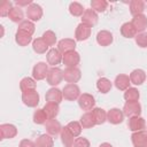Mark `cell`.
I'll use <instances>...</instances> for the list:
<instances>
[{"label": "cell", "mask_w": 147, "mask_h": 147, "mask_svg": "<svg viewBox=\"0 0 147 147\" xmlns=\"http://www.w3.org/2000/svg\"><path fill=\"white\" fill-rule=\"evenodd\" d=\"M145 10V2L141 0H132L130 2V13L132 16L142 14Z\"/></svg>", "instance_id": "28"}, {"label": "cell", "mask_w": 147, "mask_h": 147, "mask_svg": "<svg viewBox=\"0 0 147 147\" xmlns=\"http://www.w3.org/2000/svg\"><path fill=\"white\" fill-rule=\"evenodd\" d=\"M113 40H114L113 34L107 30H101L96 33V42L102 47H107L111 45Z\"/></svg>", "instance_id": "19"}, {"label": "cell", "mask_w": 147, "mask_h": 147, "mask_svg": "<svg viewBox=\"0 0 147 147\" xmlns=\"http://www.w3.org/2000/svg\"><path fill=\"white\" fill-rule=\"evenodd\" d=\"M41 38L44 39V41L47 44L48 47H49V46H54L55 42H56V34H55L52 30H47V31H45Z\"/></svg>", "instance_id": "42"}, {"label": "cell", "mask_w": 147, "mask_h": 147, "mask_svg": "<svg viewBox=\"0 0 147 147\" xmlns=\"http://www.w3.org/2000/svg\"><path fill=\"white\" fill-rule=\"evenodd\" d=\"M17 134V127L14 124L5 123L0 125V139H11Z\"/></svg>", "instance_id": "9"}, {"label": "cell", "mask_w": 147, "mask_h": 147, "mask_svg": "<svg viewBox=\"0 0 147 147\" xmlns=\"http://www.w3.org/2000/svg\"><path fill=\"white\" fill-rule=\"evenodd\" d=\"M48 70L49 69L45 62H38L37 64H34L32 69V78L34 80H42L44 78L47 77Z\"/></svg>", "instance_id": "7"}, {"label": "cell", "mask_w": 147, "mask_h": 147, "mask_svg": "<svg viewBox=\"0 0 147 147\" xmlns=\"http://www.w3.org/2000/svg\"><path fill=\"white\" fill-rule=\"evenodd\" d=\"M15 41L18 46H28L31 41H32V36L25 33V32H21V31H16V34H15Z\"/></svg>", "instance_id": "30"}, {"label": "cell", "mask_w": 147, "mask_h": 147, "mask_svg": "<svg viewBox=\"0 0 147 147\" xmlns=\"http://www.w3.org/2000/svg\"><path fill=\"white\" fill-rule=\"evenodd\" d=\"M98 14L93 10V9H85L83 16H82V23L88 25L90 28L94 26L96 23H98Z\"/></svg>", "instance_id": "17"}, {"label": "cell", "mask_w": 147, "mask_h": 147, "mask_svg": "<svg viewBox=\"0 0 147 147\" xmlns=\"http://www.w3.org/2000/svg\"><path fill=\"white\" fill-rule=\"evenodd\" d=\"M11 8H13L11 2L8 1V0H5V1L1 3V6H0V16H1V17L8 16V14H9V11H10Z\"/></svg>", "instance_id": "44"}, {"label": "cell", "mask_w": 147, "mask_h": 147, "mask_svg": "<svg viewBox=\"0 0 147 147\" xmlns=\"http://www.w3.org/2000/svg\"><path fill=\"white\" fill-rule=\"evenodd\" d=\"M79 123H80L83 129H91L94 125H96L95 124V119H94L93 114H92V110L91 111H86L85 114H83L82 117H80V122Z\"/></svg>", "instance_id": "27"}, {"label": "cell", "mask_w": 147, "mask_h": 147, "mask_svg": "<svg viewBox=\"0 0 147 147\" xmlns=\"http://www.w3.org/2000/svg\"><path fill=\"white\" fill-rule=\"evenodd\" d=\"M63 79V70H61L57 67H52L48 70L46 80L51 86H56L59 85Z\"/></svg>", "instance_id": "1"}, {"label": "cell", "mask_w": 147, "mask_h": 147, "mask_svg": "<svg viewBox=\"0 0 147 147\" xmlns=\"http://www.w3.org/2000/svg\"><path fill=\"white\" fill-rule=\"evenodd\" d=\"M45 129H46L47 134H49L51 137H56L62 131V126H61L60 122L55 118L47 119V122L45 123Z\"/></svg>", "instance_id": "10"}, {"label": "cell", "mask_w": 147, "mask_h": 147, "mask_svg": "<svg viewBox=\"0 0 147 147\" xmlns=\"http://www.w3.org/2000/svg\"><path fill=\"white\" fill-rule=\"evenodd\" d=\"M47 119H48V117L45 114L44 109H37L33 113V122L36 124H45L47 122Z\"/></svg>", "instance_id": "41"}, {"label": "cell", "mask_w": 147, "mask_h": 147, "mask_svg": "<svg viewBox=\"0 0 147 147\" xmlns=\"http://www.w3.org/2000/svg\"><path fill=\"white\" fill-rule=\"evenodd\" d=\"M123 114L125 116H127L129 118L130 117L140 116V114H141V105L138 101H132V102L126 101L124 107H123Z\"/></svg>", "instance_id": "3"}, {"label": "cell", "mask_w": 147, "mask_h": 147, "mask_svg": "<svg viewBox=\"0 0 147 147\" xmlns=\"http://www.w3.org/2000/svg\"><path fill=\"white\" fill-rule=\"evenodd\" d=\"M114 84L116 86L117 90L119 91H126L129 87H130V77L127 75H124V74H119L116 76L115 80H114Z\"/></svg>", "instance_id": "23"}, {"label": "cell", "mask_w": 147, "mask_h": 147, "mask_svg": "<svg viewBox=\"0 0 147 147\" xmlns=\"http://www.w3.org/2000/svg\"><path fill=\"white\" fill-rule=\"evenodd\" d=\"M62 62H63V64L67 65V68H76L80 62V55L76 51L68 52V53L63 54Z\"/></svg>", "instance_id": "4"}, {"label": "cell", "mask_w": 147, "mask_h": 147, "mask_svg": "<svg viewBox=\"0 0 147 147\" xmlns=\"http://www.w3.org/2000/svg\"><path fill=\"white\" fill-rule=\"evenodd\" d=\"M32 48L37 54H44L46 52H48V46L47 44L44 41L42 38H37L32 41Z\"/></svg>", "instance_id": "32"}, {"label": "cell", "mask_w": 147, "mask_h": 147, "mask_svg": "<svg viewBox=\"0 0 147 147\" xmlns=\"http://www.w3.org/2000/svg\"><path fill=\"white\" fill-rule=\"evenodd\" d=\"M92 114H93V117L95 119V124L96 125H101L107 121V113L102 108H98V107L93 108L92 109Z\"/></svg>", "instance_id": "33"}, {"label": "cell", "mask_w": 147, "mask_h": 147, "mask_svg": "<svg viewBox=\"0 0 147 147\" xmlns=\"http://www.w3.org/2000/svg\"><path fill=\"white\" fill-rule=\"evenodd\" d=\"M18 147H36V144L30 139H23L21 140Z\"/></svg>", "instance_id": "46"}, {"label": "cell", "mask_w": 147, "mask_h": 147, "mask_svg": "<svg viewBox=\"0 0 147 147\" xmlns=\"http://www.w3.org/2000/svg\"><path fill=\"white\" fill-rule=\"evenodd\" d=\"M134 39H136V44L139 47H141V48H146L147 47V33L146 32L138 33Z\"/></svg>", "instance_id": "43"}, {"label": "cell", "mask_w": 147, "mask_h": 147, "mask_svg": "<svg viewBox=\"0 0 147 147\" xmlns=\"http://www.w3.org/2000/svg\"><path fill=\"white\" fill-rule=\"evenodd\" d=\"M124 99L129 102H132V101H138L139 98H140V93L139 91L136 88V87H129L125 92H124Z\"/></svg>", "instance_id": "37"}, {"label": "cell", "mask_w": 147, "mask_h": 147, "mask_svg": "<svg viewBox=\"0 0 147 147\" xmlns=\"http://www.w3.org/2000/svg\"><path fill=\"white\" fill-rule=\"evenodd\" d=\"M34 28H36V26H34V24H33L32 21H30V20H24L23 22H21V23L18 24V29H17V31L25 32V33L32 36L33 32H34Z\"/></svg>", "instance_id": "36"}, {"label": "cell", "mask_w": 147, "mask_h": 147, "mask_svg": "<svg viewBox=\"0 0 147 147\" xmlns=\"http://www.w3.org/2000/svg\"><path fill=\"white\" fill-rule=\"evenodd\" d=\"M131 141L134 147H146L147 146V132L146 131L133 132L131 136Z\"/></svg>", "instance_id": "16"}, {"label": "cell", "mask_w": 147, "mask_h": 147, "mask_svg": "<svg viewBox=\"0 0 147 147\" xmlns=\"http://www.w3.org/2000/svg\"><path fill=\"white\" fill-rule=\"evenodd\" d=\"M45 99L47 102H54V103H60L63 99V93L61 90L56 87H52L46 92Z\"/></svg>", "instance_id": "20"}, {"label": "cell", "mask_w": 147, "mask_h": 147, "mask_svg": "<svg viewBox=\"0 0 147 147\" xmlns=\"http://www.w3.org/2000/svg\"><path fill=\"white\" fill-rule=\"evenodd\" d=\"M99 147H113V145H110L109 142H102Z\"/></svg>", "instance_id": "48"}, {"label": "cell", "mask_w": 147, "mask_h": 147, "mask_svg": "<svg viewBox=\"0 0 147 147\" xmlns=\"http://www.w3.org/2000/svg\"><path fill=\"white\" fill-rule=\"evenodd\" d=\"M46 59H47L48 64H51L52 67H55V65L61 63V61L63 59V55L57 48H51L46 54Z\"/></svg>", "instance_id": "14"}, {"label": "cell", "mask_w": 147, "mask_h": 147, "mask_svg": "<svg viewBox=\"0 0 147 147\" xmlns=\"http://www.w3.org/2000/svg\"><path fill=\"white\" fill-rule=\"evenodd\" d=\"M91 37V28L84 23H79L75 31V38L78 41L87 40Z\"/></svg>", "instance_id": "12"}, {"label": "cell", "mask_w": 147, "mask_h": 147, "mask_svg": "<svg viewBox=\"0 0 147 147\" xmlns=\"http://www.w3.org/2000/svg\"><path fill=\"white\" fill-rule=\"evenodd\" d=\"M31 3H33L31 0H16V5L18 7H29Z\"/></svg>", "instance_id": "47"}, {"label": "cell", "mask_w": 147, "mask_h": 147, "mask_svg": "<svg viewBox=\"0 0 147 147\" xmlns=\"http://www.w3.org/2000/svg\"><path fill=\"white\" fill-rule=\"evenodd\" d=\"M111 86H113L111 82H110L108 78H106V77H101V78H99L98 82H96V88H98L101 93H103V94L108 93V92L111 90Z\"/></svg>", "instance_id": "35"}, {"label": "cell", "mask_w": 147, "mask_h": 147, "mask_svg": "<svg viewBox=\"0 0 147 147\" xmlns=\"http://www.w3.org/2000/svg\"><path fill=\"white\" fill-rule=\"evenodd\" d=\"M146 147H147V146H146Z\"/></svg>", "instance_id": "49"}, {"label": "cell", "mask_w": 147, "mask_h": 147, "mask_svg": "<svg viewBox=\"0 0 147 147\" xmlns=\"http://www.w3.org/2000/svg\"><path fill=\"white\" fill-rule=\"evenodd\" d=\"M94 105H95V100H94V96H93L92 94L83 93V94H80V96L78 98V106H79L83 110L91 111V110L94 108Z\"/></svg>", "instance_id": "6"}, {"label": "cell", "mask_w": 147, "mask_h": 147, "mask_svg": "<svg viewBox=\"0 0 147 147\" xmlns=\"http://www.w3.org/2000/svg\"><path fill=\"white\" fill-rule=\"evenodd\" d=\"M26 16L30 21L36 22L39 21L42 17V8L38 5V3H31L28 8H26Z\"/></svg>", "instance_id": "11"}, {"label": "cell", "mask_w": 147, "mask_h": 147, "mask_svg": "<svg viewBox=\"0 0 147 147\" xmlns=\"http://www.w3.org/2000/svg\"><path fill=\"white\" fill-rule=\"evenodd\" d=\"M20 88H21L22 93L30 92V91H36V88H37L36 80L31 77H24L20 82Z\"/></svg>", "instance_id": "24"}, {"label": "cell", "mask_w": 147, "mask_h": 147, "mask_svg": "<svg viewBox=\"0 0 147 147\" xmlns=\"http://www.w3.org/2000/svg\"><path fill=\"white\" fill-rule=\"evenodd\" d=\"M39 94L37 91H30V92H25V93H22V101L25 106L28 107H37L38 103H39Z\"/></svg>", "instance_id": "8"}, {"label": "cell", "mask_w": 147, "mask_h": 147, "mask_svg": "<svg viewBox=\"0 0 147 147\" xmlns=\"http://www.w3.org/2000/svg\"><path fill=\"white\" fill-rule=\"evenodd\" d=\"M131 23H132V25L134 26V29L137 30V32L141 33V32H144L145 29L147 28V16L144 15V14L133 16Z\"/></svg>", "instance_id": "22"}, {"label": "cell", "mask_w": 147, "mask_h": 147, "mask_svg": "<svg viewBox=\"0 0 147 147\" xmlns=\"http://www.w3.org/2000/svg\"><path fill=\"white\" fill-rule=\"evenodd\" d=\"M84 11H85V9H84V7H83L79 2H71V3L69 5V13H70L72 16H75V17L83 16Z\"/></svg>", "instance_id": "39"}, {"label": "cell", "mask_w": 147, "mask_h": 147, "mask_svg": "<svg viewBox=\"0 0 147 147\" xmlns=\"http://www.w3.org/2000/svg\"><path fill=\"white\" fill-rule=\"evenodd\" d=\"M62 93L65 100L74 101V100H78V98L80 96V88L77 84H68L63 87Z\"/></svg>", "instance_id": "2"}, {"label": "cell", "mask_w": 147, "mask_h": 147, "mask_svg": "<svg viewBox=\"0 0 147 147\" xmlns=\"http://www.w3.org/2000/svg\"><path fill=\"white\" fill-rule=\"evenodd\" d=\"M8 17H9V20L11 21V22H14V23H21V22H23L24 20H23V17H24V14H23V11H22V9L20 8V7H13L11 9H10V11H9V14H8Z\"/></svg>", "instance_id": "34"}, {"label": "cell", "mask_w": 147, "mask_h": 147, "mask_svg": "<svg viewBox=\"0 0 147 147\" xmlns=\"http://www.w3.org/2000/svg\"><path fill=\"white\" fill-rule=\"evenodd\" d=\"M65 127L68 129V131L76 138V137H79V134L82 133V125H80V123L79 122H76V121H72V122H69L67 125H65Z\"/></svg>", "instance_id": "38"}, {"label": "cell", "mask_w": 147, "mask_h": 147, "mask_svg": "<svg viewBox=\"0 0 147 147\" xmlns=\"http://www.w3.org/2000/svg\"><path fill=\"white\" fill-rule=\"evenodd\" d=\"M91 7L92 9L96 13H102L107 9L108 7V2L106 0H92L91 1Z\"/></svg>", "instance_id": "40"}, {"label": "cell", "mask_w": 147, "mask_h": 147, "mask_svg": "<svg viewBox=\"0 0 147 147\" xmlns=\"http://www.w3.org/2000/svg\"><path fill=\"white\" fill-rule=\"evenodd\" d=\"M80 78H82V72L77 67L76 68H65L63 70V79L65 82H68L69 84H76Z\"/></svg>", "instance_id": "5"}, {"label": "cell", "mask_w": 147, "mask_h": 147, "mask_svg": "<svg viewBox=\"0 0 147 147\" xmlns=\"http://www.w3.org/2000/svg\"><path fill=\"white\" fill-rule=\"evenodd\" d=\"M42 109H44L45 114L47 115L48 119L55 118V117L59 115V111H60L59 103H54V102H46Z\"/></svg>", "instance_id": "25"}, {"label": "cell", "mask_w": 147, "mask_h": 147, "mask_svg": "<svg viewBox=\"0 0 147 147\" xmlns=\"http://www.w3.org/2000/svg\"><path fill=\"white\" fill-rule=\"evenodd\" d=\"M75 48H76V41L71 38H63L57 42V49L62 54L75 51Z\"/></svg>", "instance_id": "18"}, {"label": "cell", "mask_w": 147, "mask_h": 147, "mask_svg": "<svg viewBox=\"0 0 147 147\" xmlns=\"http://www.w3.org/2000/svg\"><path fill=\"white\" fill-rule=\"evenodd\" d=\"M121 34L124 38H136L137 36V30L134 29V26L132 25L131 22H125L122 24L121 26Z\"/></svg>", "instance_id": "26"}, {"label": "cell", "mask_w": 147, "mask_h": 147, "mask_svg": "<svg viewBox=\"0 0 147 147\" xmlns=\"http://www.w3.org/2000/svg\"><path fill=\"white\" fill-rule=\"evenodd\" d=\"M124 119V114L121 109L118 108H111L110 110H108L107 113V121L114 125H117L119 123H122Z\"/></svg>", "instance_id": "15"}, {"label": "cell", "mask_w": 147, "mask_h": 147, "mask_svg": "<svg viewBox=\"0 0 147 147\" xmlns=\"http://www.w3.org/2000/svg\"><path fill=\"white\" fill-rule=\"evenodd\" d=\"M34 144L36 147H53L54 140L49 134H41L36 139Z\"/></svg>", "instance_id": "31"}, {"label": "cell", "mask_w": 147, "mask_h": 147, "mask_svg": "<svg viewBox=\"0 0 147 147\" xmlns=\"http://www.w3.org/2000/svg\"><path fill=\"white\" fill-rule=\"evenodd\" d=\"M90 141L84 138V137H78L75 139V142H74V146L72 147H90Z\"/></svg>", "instance_id": "45"}, {"label": "cell", "mask_w": 147, "mask_h": 147, "mask_svg": "<svg viewBox=\"0 0 147 147\" xmlns=\"http://www.w3.org/2000/svg\"><path fill=\"white\" fill-rule=\"evenodd\" d=\"M130 82L133 85H141L146 80V72L142 69H134L130 74Z\"/></svg>", "instance_id": "21"}, {"label": "cell", "mask_w": 147, "mask_h": 147, "mask_svg": "<svg viewBox=\"0 0 147 147\" xmlns=\"http://www.w3.org/2000/svg\"><path fill=\"white\" fill-rule=\"evenodd\" d=\"M127 127L130 131L132 132H138V131H144V129L146 127V123L145 119L140 116L137 117H130L129 122H127Z\"/></svg>", "instance_id": "13"}, {"label": "cell", "mask_w": 147, "mask_h": 147, "mask_svg": "<svg viewBox=\"0 0 147 147\" xmlns=\"http://www.w3.org/2000/svg\"><path fill=\"white\" fill-rule=\"evenodd\" d=\"M60 137H61V141L63 144L64 147H72L74 146V142H75V137L68 131V129L64 126L62 127V131L60 133Z\"/></svg>", "instance_id": "29"}]
</instances>
